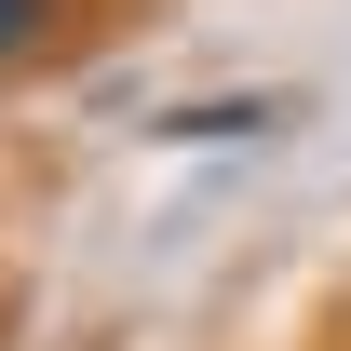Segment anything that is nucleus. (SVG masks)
<instances>
[{"label": "nucleus", "mask_w": 351, "mask_h": 351, "mask_svg": "<svg viewBox=\"0 0 351 351\" xmlns=\"http://www.w3.org/2000/svg\"><path fill=\"white\" fill-rule=\"evenodd\" d=\"M54 27H68V0H0V68L54 54Z\"/></svg>", "instance_id": "f03ea898"}, {"label": "nucleus", "mask_w": 351, "mask_h": 351, "mask_svg": "<svg viewBox=\"0 0 351 351\" xmlns=\"http://www.w3.org/2000/svg\"><path fill=\"white\" fill-rule=\"evenodd\" d=\"M149 135H176V149H217V135H284V95H203V108H162Z\"/></svg>", "instance_id": "f257e3e1"}]
</instances>
